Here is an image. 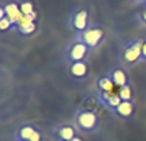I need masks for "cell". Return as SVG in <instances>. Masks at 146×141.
Listing matches in <instances>:
<instances>
[{
  "label": "cell",
  "mask_w": 146,
  "mask_h": 141,
  "mask_svg": "<svg viewBox=\"0 0 146 141\" xmlns=\"http://www.w3.org/2000/svg\"><path fill=\"white\" fill-rule=\"evenodd\" d=\"M142 47H143V40L134 39L128 40L121 47V60L126 64H135L139 63L142 58Z\"/></svg>",
  "instance_id": "obj_3"
},
{
  "label": "cell",
  "mask_w": 146,
  "mask_h": 141,
  "mask_svg": "<svg viewBox=\"0 0 146 141\" xmlns=\"http://www.w3.org/2000/svg\"><path fill=\"white\" fill-rule=\"evenodd\" d=\"M134 112H135V106H134V102H123L116 107L112 114L117 116V118H121V119H130L133 118Z\"/></svg>",
  "instance_id": "obj_11"
},
{
  "label": "cell",
  "mask_w": 146,
  "mask_h": 141,
  "mask_svg": "<svg viewBox=\"0 0 146 141\" xmlns=\"http://www.w3.org/2000/svg\"><path fill=\"white\" fill-rule=\"evenodd\" d=\"M105 33L100 26H90L88 30H85L83 33L75 36V39L81 40L83 44H86L90 49H94L97 47H100L101 43L104 41Z\"/></svg>",
  "instance_id": "obj_5"
},
{
  "label": "cell",
  "mask_w": 146,
  "mask_h": 141,
  "mask_svg": "<svg viewBox=\"0 0 146 141\" xmlns=\"http://www.w3.org/2000/svg\"><path fill=\"white\" fill-rule=\"evenodd\" d=\"M117 93L123 102H134V92H133V86L127 85V86H123L117 89Z\"/></svg>",
  "instance_id": "obj_15"
},
{
  "label": "cell",
  "mask_w": 146,
  "mask_h": 141,
  "mask_svg": "<svg viewBox=\"0 0 146 141\" xmlns=\"http://www.w3.org/2000/svg\"><path fill=\"white\" fill-rule=\"evenodd\" d=\"M29 141H42V134H41V132L40 130H36L34 133H33V136H32V138Z\"/></svg>",
  "instance_id": "obj_18"
},
{
  "label": "cell",
  "mask_w": 146,
  "mask_h": 141,
  "mask_svg": "<svg viewBox=\"0 0 146 141\" xmlns=\"http://www.w3.org/2000/svg\"><path fill=\"white\" fill-rule=\"evenodd\" d=\"M55 136L57 141H68L78 136V130L74 123H63L55 128Z\"/></svg>",
  "instance_id": "obj_8"
},
{
  "label": "cell",
  "mask_w": 146,
  "mask_h": 141,
  "mask_svg": "<svg viewBox=\"0 0 146 141\" xmlns=\"http://www.w3.org/2000/svg\"><path fill=\"white\" fill-rule=\"evenodd\" d=\"M135 19L138 21V23L142 26H146V7L143 8V10H141V11H138L137 13V15H135Z\"/></svg>",
  "instance_id": "obj_17"
},
{
  "label": "cell",
  "mask_w": 146,
  "mask_h": 141,
  "mask_svg": "<svg viewBox=\"0 0 146 141\" xmlns=\"http://www.w3.org/2000/svg\"><path fill=\"white\" fill-rule=\"evenodd\" d=\"M70 29L75 33V36L88 30L90 26V14L89 10L85 7H76L75 10L71 13L70 17Z\"/></svg>",
  "instance_id": "obj_4"
},
{
  "label": "cell",
  "mask_w": 146,
  "mask_h": 141,
  "mask_svg": "<svg viewBox=\"0 0 146 141\" xmlns=\"http://www.w3.org/2000/svg\"><path fill=\"white\" fill-rule=\"evenodd\" d=\"M68 141H83V138L81 136H76V137H74L72 140H68Z\"/></svg>",
  "instance_id": "obj_21"
},
{
  "label": "cell",
  "mask_w": 146,
  "mask_h": 141,
  "mask_svg": "<svg viewBox=\"0 0 146 141\" xmlns=\"http://www.w3.org/2000/svg\"><path fill=\"white\" fill-rule=\"evenodd\" d=\"M68 73L72 78H75L78 81H82L89 76V64L86 63L85 60L82 62H75V63H71L68 67Z\"/></svg>",
  "instance_id": "obj_10"
},
{
  "label": "cell",
  "mask_w": 146,
  "mask_h": 141,
  "mask_svg": "<svg viewBox=\"0 0 146 141\" xmlns=\"http://www.w3.org/2000/svg\"><path fill=\"white\" fill-rule=\"evenodd\" d=\"M37 130V128L32 125V123H25L22 126H19L15 130V134H14V141H29L32 138L33 133Z\"/></svg>",
  "instance_id": "obj_12"
},
{
  "label": "cell",
  "mask_w": 146,
  "mask_h": 141,
  "mask_svg": "<svg viewBox=\"0 0 146 141\" xmlns=\"http://www.w3.org/2000/svg\"><path fill=\"white\" fill-rule=\"evenodd\" d=\"M13 22L11 19L8 18V17H1L0 18V30H3V32H6V30H13Z\"/></svg>",
  "instance_id": "obj_16"
},
{
  "label": "cell",
  "mask_w": 146,
  "mask_h": 141,
  "mask_svg": "<svg viewBox=\"0 0 146 141\" xmlns=\"http://www.w3.org/2000/svg\"><path fill=\"white\" fill-rule=\"evenodd\" d=\"M109 78L113 81V84L116 85V88H123V86H127V85H131L130 84V78H128L127 73L124 69L121 67H115L108 73Z\"/></svg>",
  "instance_id": "obj_9"
},
{
  "label": "cell",
  "mask_w": 146,
  "mask_h": 141,
  "mask_svg": "<svg viewBox=\"0 0 146 141\" xmlns=\"http://www.w3.org/2000/svg\"><path fill=\"white\" fill-rule=\"evenodd\" d=\"M1 17H8L11 19V22H13V25L15 26L19 21L23 18V14L21 13V8H19V3H17V1L3 3L1 7H0V18Z\"/></svg>",
  "instance_id": "obj_6"
},
{
  "label": "cell",
  "mask_w": 146,
  "mask_h": 141,
  "mask_svg": "<svg viewBox=\"0 0 146 141\" xmlns=\"http://www.w3.org/2000/svg\"><path fill=\"white\" fill-rule=\"evenodd\" d=\"M113 90H117V88L108 74L97 80V92H113Z\"/></svg>",
  "instance_id": "obj_13"
},
{
  "label": "cell",
  "mask_w": 146,
  "mask_h": 141,
  "mask_svg": "<svg viewBox=\"0 0 146 141\" xmlns=\"http://www.w3.org/2000/svg\"><path fill=\"white\" fill-rule=\"evenodd\" d=\"M141 62H146V40H143V47H142V58Z\"/></svg>",
  "instance_id": "obj_19"
},
{
  "label": "cell",
  "mask_w": 146,
  "mask_h": 141,
  "mask_svg": "<svg viewBox=\"0 0 146 141\" xmlns=\"http://www.w3.org/2000/svg\"><path fill=\"white\" fill-rule=\"evenodd\" d=\"M130 1H133V3H138V4H143L146 7V0H130Z\"/></svg>",
  "instance_id": "obj_20"
},
{
  "label": "cell",
  "mask_w": 146,
  "mask_h": 141,
  "mask_svg": "<svg viewBox=\"0 0 146 141\" xmlns=\"http://www.w3.org/2000/svg\"><path fill=\"white\" fill-rule=\"evenodd\" d=\"M72 123L81 133H93L97 130L100 125V118L97 112L90 108H78L74 112V119Z\"/></svg>",
  "instance_id": "obj_1"
},
{
  "label": "cell",
  "mask_w": 146,
  "mask_h": 141,
  "mask_svg": "<svg viewBox=\"0 0 146 141\" xmlns=\"http://www.w3.org/2000/svg\"><path fill=\"white\" fill-rule=\"evenodd\" d=\"M19 8H21V13L23 14V15L37 14L33 0H21V1H19Z\"/></svg>",
  "instance_id": "obj_14"
},
{
  "label": "cell",
  "mask_w": 146,
  "mask_h": 141,
  "mask_svg": "<svg viewBox=\"0 0 146 141\" xmlns=\"http://www.w3.org/2000/svg\"><path fill=\"white\" fill-rule=\"evenodd\" d=\"M97 100L102 107L108 108L112 112L121 103V99L119 96V93H117V90H113V92H97Z\"/></svg>",
  "instance_id": "obj_7"
},
{
  "label": "cell",
  "mask_w": 146,
  "mask_h": 141,
  "mask_svg": "<svg viewBox=\"0 0 146 141\" xmlns=\"http://www.w3.org/2000/svg\"><path fill=\"white\" fill-rule=\"evenodd\" d=\"M90 48L86 44H83L81 40L74 39L70 44L66 45L64 48V60L67 63H75V62H82L86 60V56L89 55Z\"/></svg>",
  "instance_id": "obj_2"
}]
</instances>
